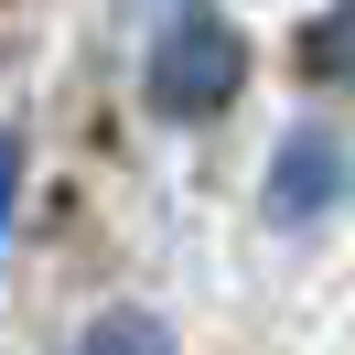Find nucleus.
<instances>
[{"mask_svg":"<svg viewBox=\"0 0 355 355\" xmlns=\"http://www.w3.org/2000/svg\"><path fill=\"white\" fill-rule=\"evenodd\" d=\"M237 76H248L237 33H226L216 11H194V22H173V33L151 44V65H140V97H151L162 119H216L226 97H237Z\"/></svg>","mask_w":355,"mask_h":355,"instance_id":"f257e3e1","label":"nucleus"},{"mask_svg":"<svg viewBox=\"0 0 355 355\" xmlns=\"http://www.w3.org/2000/svg\"><path fill=\"white\" fill-rule=\"evenodd\" d=\"M345 194H355L345 130H291L280 162H269V216H280V226H312V216H334Z\"/></svg>","mask_w":355,"mask_h":355,"instance_id":"f03ea898","label":"nucleus"},{"mask_svg":"<svg viewBox=\"0 0 355 355\" xmlns=\"http://www.w3.org/2000/svg\"><path fill=\"white\" fill-rule=\"evenodd\" d=\"M302 65L334 76V87H355V0H334L323 22H302Z\"/></svg>","mask_w":355,"mask_h":355,"instance_id":"7ed1b4c3","label":"nucleus"},{"mask_svg":"<svg viewBox=\"0 0 355 355\" xmlns=\"http://www.w3.org/2000/svg\"><path fill=\"white\" fill-rule=\"evenodd\" d=\"M76 355H173V334H162L151 312H108V323H97Z\"/></svg>","mask_w":355,"mask_h":355,"instance_id":"20e7f679","label":"nucleus"},{"mask_svg":"<svg viewBox=\"0 0 355 355\" xmlns=\"http://www.w3.org/2000/svg\"><path fill=\"white\" fill-rule=\"evenodd\" d=\"M11 194H22V151L0 140V216H11Z\"/></svg>","mask_w":355,"mask_h":355,"instance_id":"39448f33","label":"nucleus"}]
</instances>
